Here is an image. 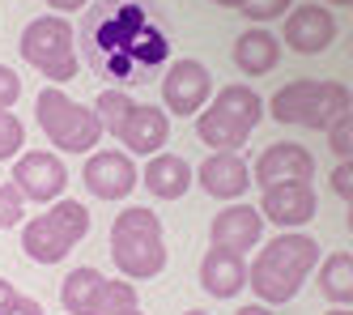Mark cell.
I'll return each mask as SVG.
<instances>
[{"mask_svg":"<svg viewBox=\"0 0 353 315\" xmlns=\"http://www.w3.org/2000/svg\"><path fill=\"white\" fill-rule=\"evenodd\" d=\"M336 43V17L327 5H294L285 13L281 47L298 51V56H323Z\"/></svg>","mask_w":353,"mask_h":315,"instance_id":"obj_13","label":"cell"},{"mask_svg":"<svg viewBox=\"0 0 353 315\" xmlns=\"http://www.w3.org/2000/svg\"><path fill=\"white\" fill-rule=\"evenodd\" d=\"M239 315H276V311H272L268 303H243V307H239Z\"/></svg>","mask_w":353,"mask_h":315,"instance_id":"obj_34","label":"cell"},{"mask_svg":"<svg viewBox=\"0 0 353 315\" xmlns=\"http://www.w3.org/2000/svg\"><path fill=\"white\" fill-rule=\"evenodd\" d=\"M17 98H21V77L9 64H0V111H13Z\"/></svg>","mask_w":353,"mask_h":315,"instance_id":"obj_29","label":"cell"},{"mask_svg":"<svg viewBox=\"0 0 353 315\" xmlns=\"http://www.w3.org/2000/svg\"><path fill=\"white\" fill-rule=\"evenodd\" d=\"M26 149V124H21L13 111H0V162H9Z\"/></svg>","mask_w":353,"mask_h":315,"instance_id":"obj_26","label":"cell"},{"mask_svg":"<svg viewBox=\"0 0 353 315\" xmlns=\"http://www.w3.org/2000/svg\"><path fill=\"white\" fill-rule=\"evenodd\" d=\"M132 94L128 90H119V86H107V90H98V98H94V115L103 120V133H111L115 137V128L123 124V115L132 111Z\"/></svg>","mask_w":353,"mask_h":315,"instance_id":"obj_24","label":"cell"},{"mask_svg":"<svg viewBox=\"0 0 353 315\" xmlns=\"http://www.w3.org/2000/svg\"><path fill=\"white\" fill-rule=\"evenodd\" d=\"M200 285H205V294H213V298L243 294L247 290V256L209 247L205 260H200Z\"/></svg>","mask_w":353,"mask_h":315,"instance_id":"obj_19","label":"cell"},{"mask_svg":"<svg viewBox=\"0 0 353 315\" xmlns=\"http://www.w3.org/2000/svg\"><path fill=\"white\" fill-rule=\"evenodd\" d=\"M81 56L107 86H141L170 60V30L154 0H94L81 17Z\"/></svg>","mask_w":353,"mask_h":315,"instance_id":"obj_1","label":"cell"},{"mask_svg":"<svg viewBox=\"0 0 353 315\" xmlns=\"http://www.w3.org/2000/svg\"><path fill=\"white\" fill-rule=\"evenodd\" d=\"M230 60H234V68L243 77H264V73H272L281 64V39L272 30H264V26H251V30H243L234 39Z\"/></svg>","mask_w":353,"mask_h":315,"instance_id":"obj_20","label":"cell"},{"mask_svg":"<svg viewBox=\"0 0 353 315\" xmlns=\"http://www.w3.org/2000/svg\"><path fill=\"white\" fill-rule=\"evenodd\" d=\"M260 243H264V213H260V204L230 200V204H225L221 213L209 222V247L251 256Z\"/></svg>","mask_w":353,"mask_h":315,"instance_id":"obj_12","label":"cell"},{"mask_svg":"<svg viewBox=\"0 0 353 315\" xmlns=\"http://www.w3.org/2000/svg\"><path fill=\"white\" fill-rule=\"evenodd\" d=\"M319 260H323V251L315 243V234L281 230L268 243H260L256 260H247V290L256 294V303L285 307L302 290V281L319 269Z\"/></svg>","mask_w":353,"mask_h":315,"instance_id":"obj_2","label":"cell"},{"mask_svg":"<svg viewBox=\"0 0 353 315\" xmlns=\"http://www.w3.org/2000/svg\"><path fill=\"white\" fill-rule=\"evenodd\" d=\"M323 315H353V307H332V311H323Z\"/></svg>","mask_w":353,"mask_h":315,"instance_id":"obj_36","label":"cell"},{"mask_svg":"<svg viewBox=\"0 0 353 315\" xmlns=\"http://www.w3.org/2000/svg\"><path fill=\"white\" fill-rule=\"evenodd\" d=\"M345 226H349V234H353V204H349V213H345Z\"/></svg>","mask_w":353,"mask_h":315,"instance_id":"obj_38","label":"cell"},{"mask_svg":"<svg viewBox=\"0 0 353 315\" xmlns=\"http://www.w3.org/2000/svg\"><path fill=\"white\" fill-rule=\"evenodd\" d=\"M264 111L272 115V124L285 128H315V133H327L345 111H353V90L345 82H323V77H298V82L281 86Z\"/></svg>","mask_w":353,"mask_h":315,"instance_id":"obj_3","label":"cell"},{"mask_svg":"<svg viewBox=\"0 0 353 315\" xmlns=\"http://www.w3.org/2000/svg\"><path fill=\"white\" fill-rule=\"evenodd\" d=\"M285 179H307L315 183V153L298 141H272L268 149H260L256 166H251V183H285Z\"/></svg>","mask_w":353,"mask_h":315,"instance_id":"obj_17","label":"cell"},{"mask_svg":"<svg viewBox=\"0 0 353 315\" xmlns=\"http://www.w3.org/2000/svg\"><path fill=\"white\" fill-rule=\"evenodd\" d=\"M5 315H47V311H43V303H39V298L17 294V298L9 303V311H5Z\"/></svg>","mask_w":353,"mask_h":315,"instance_id":"obj_31","label":"cell"},{"mask_svg":"<svg viewBox=\"0 0 353 315\" xmlns=\"http://www.w3.org/2000/svg\"><path fill=\"white\" fill-rule=\"evenodd\" d=\"M17 56L26 60L39 77H47L52 86H64V82H72V77L81 73L77 35H72V21L60 17V13H43V17L21 26Z\"/></svg>","mask_w":353,"mask_h":315,"instance_id":"obj_7","label":"cell"},{"mask_svg":"<svg viewBox=\"0 0 353 315\" xmlns=\"http://www.w3.org/2000/svg\"><path fill=\"white\" fill-rule=\"evenodd\" d=\"M213 5H221V9H243V0H213Z\"/></svg>","mask_w":353,"mask_h":315,"instance_id":"obj_35","label":"cell"},{"mask_svg":"<svg viewBox=\"0 0 353 315\" xmlns=\"http://www.w3.org/2000/svg\"><path fill=\"white\" fill-rule=\"evenodd\" d=\"M327 149H332L341 162H353V111H345L332 128H327Z\"/></svg>","mask_w":353,"mask_h":315,"instance_id":"obj_27","label":"cell"},{"mask_svg":"<svg viewBox=\"0 0 353 315\" xmlns=\"http://www.w3.org/2000/svg\"><path fill=\"white\" fill-rule=\"evenodd\" d=\"M21 230V251H26L34 265H60V260L77 247L90 234V209L81 200H52L43 213L26 218L17 226Z\"/></svg>","mask_w":353,"mask_h":315,"instance_id":"obj_6","label":"cell"},{"mask_svg":"<svg viewBox=\"0 0 353 315\" xmlns=\"http://www.w3.org/2000/svg\"><path fill=\"white\" fill-rule=\"evenodd\" d=\"M81 183L98 200H123L137 188V162L123 149H94V153H85Z\"/></svg>","mask_w":353,"mask_h":315,"instance_id":"obj_15","label":"cell"},{"mask_svg":"<svg viewBox=\"0 0 353 315\" xmlns=\"http://www.w3.org/2000/svg\"><path fill=\"white\" fill-rule=\"evenodd\" d=\"M26 209H30V200L21 196V188H17L13 179L0 183V230L21 226V222H26Z\"/></svg>","mask_w":353,"mask_h":315,"instance_id":"obj_25","label":"cell"},{"mask_svg":"<svg viewBox=\"0 0 353 315\" xmlns=\"http://www.w3.org/2000/svg\"><path fill=\"white\" fill-rule=\"evenodd\" d=\"M260 213H264V222L281 226V230H302L319 213V192L307 179L268 183V188H260Z\"/></svg>","mask_w":353,"mask_h":315,"instance_id":"obj_11","label":"cell"},{"mask_svg":"<svg viewBox=\"0 0 353 315\" xmlns=\"http://www.w3.org/2000/svg\"><path fill=\"white\" fill-rule=\"evenodd\" d=\"M323 5H341V9H349V5H353V0H323Z\"/></svg>","mask_w":353,"mask_h":315,"instance_id":"obj_37","label":"cell"},{"mask_svg":"<svg viewBox=\"0 0 353 315\" xmlns=\"http://www.w3.org/2000/svg\"><path fill=\"white\" fill-rule=\"evenodd\" d=\"M196 179H200V188H205V196L230 204V200H243L247 196V188H251V166H247L243 149H217V153H209L205 162H200Z\"/></svg>","mask_w":353,"mask_h":315,"instance_id":"obj_16","label":"cell"},{"mask_svg":"<svg viewBox=\"0 0 353 315\" xmlns=\"http://www.w3.org/2000/svg\"><path fill=\"white\" fill-rule=\"evenodd\" d=\"M183 315H209V311H205V307H192V311H183Z\"/></svg>","mask_w":353,"mask_h":315,"instance_id":"obj_39","label":"cell"},{"mask_svg":"<svg viewBox=\"0 0 353 315\" xmlns=\"http://www.w3.org/2000/svg\"><path fill=\"white\" fill-rule=\"evenodd\" d=\"M192 179H196L192 162H188V158H179V153H170V149L154 153V158L145 162V171H141L145 192L158 196V200H183L188 188H192Z\"/></svg>","mask_w":353,"mask_h":315,"instance_id":"obj_18","label":"cell"},{"mask_svg":"<svg viewBox=\"0 0 353 315\" xmlns=\"http://www.w3.org/2000/svg\"><path fill=\"white\" fill-rule=\"evenodd\" d=\"M294 9V0H243V17L247 21H276V17H285Z\"/></svg>","mask_w":353,"mask_h":315,"instance_id":"obj_28","label":"cell"},{"mask_svg":"<svg viewBox=\"0 0 353 315\" xmlns=\"http://www.w3.org/2000/svg\"><path fill=\"white\" fill-rule=\"evenodd\" d=\"M115 141L123 145V153H137V158L162 153L166 141H170V115H166V107H154V102H132V111L123 115V124L115 128Z\"/></svg>","mask_w":353,"mask_h":315,"instance_id":"obj_14","label":"cell"},{"mask_svg":"<svg viewBox=\"0 0 353 315\" xmlns=\"http://www.w3.org/2000/svg\"><path fill=\"white\" fill-rule=\"evenodd\" d=\"M111 260L128 281H149L166 269V234L154 209L128 204L111 222Z\"/></svg>","mask_w":353,"mask_h":315,"instance_id":"obj_4","label":"cell"},{"mask_svg":"<svg viewBox=\"0 0 353 315\" xmlns=\"http://www.w3.org/2000/svg\"><path fill=\"white\" fill-rule=\"evenodd\" d=\"M264 120V98L234 82V86H221L213 98H209V107L196 115V141L200 145H209L213 153L217 149H243L251 141V133L260 128Z\"/></svg>","mask_w":353,"mask_h":315,"instance_id":"obj_5","label":"cell"},{"mask_svg":"<svg viewBox=\"0 0 353 315\" xmlns=\"http://www.w3.org/2000/svg\"><path fill=\"white\" fill-rule=\"evenodd\" d=\"M103 281L107 277L98 273V269H90V265L68 269V277L60 281V307L68 315H90L94 303H98V290H103Z\"/></svg>","mask_w":353,"mask_h":315,"instance_id":"obj_22","label":"cell"},{"mask_svg":"<svg viewBox=\"0 0 353 315\" xmlns=\"http://www.w3.org/2000/svg\"><path fill=\"white\" fill-rule=\"evenodd\" d=\"M123 315H145V311H141V307H132V311H123Z\"/></svg>","mask_w":353,"mask_h":315,"instance_id":"obj_40","label":"cell"},{"mask_svg":"<svg viewBox=\"0 0 353 315\" xmlns=\"http://www.w3.org/2000/svg\"><path fill=\"white\" fill-rule=\"evenodd\" d=\"M13 183L21 188V196H26L30 204H52L64 196L68 188V166L60 162V158L52 149H21L13 158Z\"/></svg>","mask_w":353,"mask_h":315,"instance_id":"obj_10","label":"cell"},{"mask_svg":"<svg viewBox=\"0 0 353 315\" xmlns=\"http://www.w3.org/2000/svg\"><path fill=\"white\" fill-rule=\"evenodd\" d=\"M47 5H52V13L68 17V13H81V9H90L94 0H47Z\"/></svg>","mask_w":353,"mask_h":315,"instance_id":"obj_32","label":"cell"},{"mask_svg":"<svg viewBox=\"0 0 353 315\" xmlns=\"http://www.w3.org/2000/svg\"><path fill=\"white\" fill-rule=\"evenodd\" d=\"M34 120H39V128L47 133V141H52L60 153H94L98 141H103V120L94 115V107L72 102L56 86L39 90V98H34Z\"/></svg>","mask_w":353,"mask_h":315,"instance_id":"obj_8","label":"cell"},{"mask_svg":"<svg viewBox=\"0 0 353 315\" xmlns=\"http://www.w3.org/2000/svg\"><path fill=\"white\" fill-rule=\"evenodd\" d=\"M13 298H17V285H13L9 277H0V315L9 311V303H13Z\"/></svg>","mask_w":353,"mask_h":315,"instance_id":"obj_33","label":"cell"},{"mask_svg":"<svg viewBox=\"0 0 353 315\" xmlns=\"http://www.w3.org/2000/svg\"><path fill=\"white\" fill-rule=\"evenodd\" d=\"M315 281H319V294L332 307H353V251L323 256L315 269Z\"/></svg>","mask_w":353,"mask_h":315,"instance_id":"obj_21","label":"cell"},{"mask_svg":"<svg viewBox=\"0 0 353 315\" xmlns=\"http://www.w3.org/2000/svg\"><path fill=\"white\" fill-rule=\"evenodd\" d=\"M213 94H217L213 73L200 64V60L183 56V60H170L166 64V73H162V107H166V115L196 120L200 111L209 107Z\"/></svg>","mask_w":353,"mask_h":315,"instance_id":"obj_9","label":"cell"},{"mask_svg":"<svg viewBox=\"0 0 353 315\" xmlns=\"http://www.w3.org/2000/svg\"><path fill=\"white\" fill-rule=\"evenodd\" d=\"M327 183H332V192L345 204H353V162H336V171L327 175Z\"/></svg>","mask_w":353,"mask_h":315,"instance_id":"obj_30","label":"cell"},{"mask_svg":"<svg viewBox=\"0 0 353 315\" xmlns=\"http://www.w3.org/2000/svg\"><path fill=\"white\" fill-rule=\"evenodd\" d=\"M141 307V294H137V285L128 277H107L103 281V290H98V303L90 315H123V311H132Z\"/></svg>","mask_w":353,"mask_h":315,"instance_id":"obj_23","label":"cell"}]
</instances>
